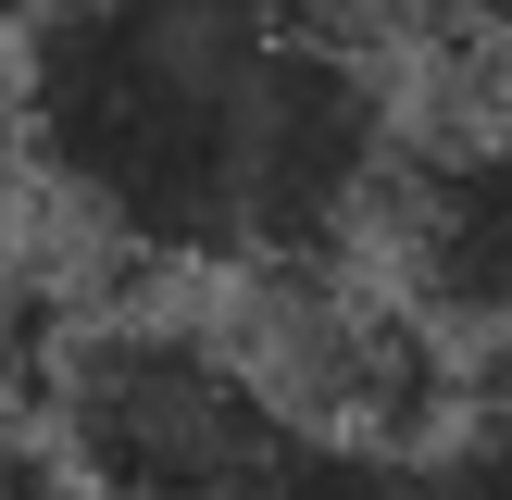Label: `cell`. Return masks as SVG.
I'll list each match as a JSON object with an SVG mask.
<instances>
[{
    "label": "cell",
    "mask_w": 512,
    "mask_h": 500,
    "mask_svg": "<svg viewBox=\"0 0 512 500\" xmlns=\"http://www.w3.org/2000/svg\"><path fill=\"white\" fill-rule=\"evenodd\" d=\"M0 150L125 275H325L388 238L413 113L350 0H13Z\"/></svg>",
    "instance_id": "cell-1"
},
{
    "label": "cell",
    "mask_w": 512,
    "mask_h": 500,
    "mask_svg": "<svg viewBox=\"0 0 512 500\" xmlns=\"http://www.w3.org/2000/svg\"><path fill=\"white\" fill-rule=\"evenodd\" d=\"M38 450L75 500H275L300 413L238 325L200 313H88L38 400Z\"/></svg>",
    "instance_id": "cell-2"
},
{
    "label": "cell",
    "mask_w": 512,
    "mask_h": 500,
    "mask_svg": "<svg viewBox=\"0 0 512 500\" xmlns=\"http://www.w3.org/2000/svg\"><path fill=\"white\" fill-rule=\"evenodd\" d=\"M388 275L450 325L463 375L512 388V113L413 138L388 200Z\"/></svg>",
    "instance_id": "cell-3"
},
{
    "label": "cell",
    "mask_w": 512,
    "mask_h": 500,
    "mask_svg": "<svg viewBox=\"0 0 512 500\" xmlns=\"http://www.w3.org/2000/svg\"><path fill=\"white\" fill-rule=\"evenodd\" d=\"M275 500H450V488H438V450L425 438H338V425H300Z\"/></svg>",
    "instance_id": "cell-4"
},
{
    "label": "cell",
    "mask_w": 512,
    "mask_h": 500,
    "mask_svg": "<svg viewBox=\"0 0 512 500\" xmlns=\"http://www.w3.org/2000/svg\"><path fill=\"white\" fill-rule=\"evenodd\" d=\"M438 488L450 500H512V388L463 375V413L438 425Z\"/></svg>",
    "instance_id": "cell-5"
},
{
    "label": "cell",
    "mask_w": 512,
    "mask_h": 500,
    "mask_svg": "<svg viewBox=\"0 0 512 500\" xmlns=\"http://www.w3.org/2000/svg\"><path fill=\"white\" fill-rule=\"evenodd\" d=\"M0 500H75V488H63V463L38 438H0Z\"/></svg>",
    "instance_id": "cell-6"
},
{
    "label": "cell",
    "mask_w": 512,
    "mask_h": 500,
    "mask_svg": "<svg viewBox=\"0 0 512 500\" xmlns=\"http://www.w3.org/2000/svg\"><path fill=\"white\" fill-rule=\"evenodd\" d=\"M350 13L375 25V13H488V0H350Z\"/></svg>",
    "instance_id": "cell-7"
},
{
    "label": "cell",
    "mask_w": 512,
    "mask_h": 500,
    "mask_svg": "<svg viewBox=\"0 0 512 500\" xmlns=\"http://www.w3.org/2000/svg\"><path fill=\"white\" fill-rule=\"evenodd\" d=\"M0 13H13V0H0Z\"/></svg>",
    "instance_id": "cell-8"
}]
</instances>
